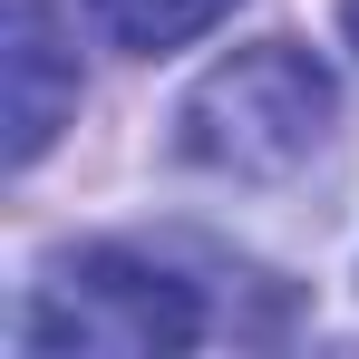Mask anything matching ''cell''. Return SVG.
<instances>
[{
	"label": "cell",
	"instance_id": "1",
	"mask_svg": "<svg viewBox=\"0 0 359 359\" xmlns=\"http://www.w3.org/2000/svg\"><path fill=\"white\" fill-rule=\"evenodd\" d=\"M330 68L311 59L301 39H252L233 49L224 68H204L194 78V97H184V156L204 165V175H292L301 156L330 136Z\"/></svg>",
	"mask_w": 359,
	"mask_h": 359
},
{
	"label": "cell",
	"instance_id": "2",
	"mask_svg": "<svg viewBox=\"0 0 359 359\" xmlns=\"http://www.w3.org/2000/svg\"><path fill=\"white\" fill-rule=\"evenodd\" d=\"M204 311L194 282H175L156 252H78L59 262V282H39L29 301V350H107V359H146V350H194Z\"/></svg>",
	"mask_w": 359,
	"mask_h": 359
},
{
	"label": "cell",
	"instance_id": "3",
	"mask_svg": "<svg viewBox=\"0 0 359 359\" xmlns=\"http://www.w3.org/2000/svg\"><path fill=\"white\" fill-rule=\"evenodd\" d=\"M68 107H78V68L49 0H10V165H39Z\"/></svg>",
	"mask_w": 359,
	"mask_h": 359
},
{
	"label": "cell",
	"instance_id": "4",
	"mask_svg": "<svg viewBox=\"0 0 359 359\" xmlns=\"http://www.w3.org/2000/svg\"><path fill=\"white\" fill-rule=\"evenodd\" d=\"M224 10H233V0H88V20H97L117 49H136V59H165L184 39H204Z\"/></svg>",
	"mask_w": 359,
	"mask_h": 359
},
{
	"label": "cell",
	"instance_id": "5",
	"mask_svg": "<svg viewBox=\"0 0 359 359\" xmlns=\"http://www.w3.org/2000/svg\"><path fill=\"white\" fill-rule=\"evenodd\" d=\"M340 20H350V49H359V0H340Z\"/></svg>",
	"mask_w": 359,
	"mask_h": 359
}]
</instances>
